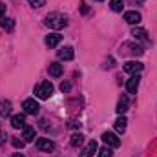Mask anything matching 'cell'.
Instances as JSON below:
<instances>
[{
    "instance_id": "1",
    "label": "cell",
    "mask_w": 157,
    "mask_h": 157,
    "mask_svg": "<svg viewBox=\"0 0 157 157\" xmlns=\"http://www.w3.org/2000/svg\"><path fill=\"white\" fill-rule=\"evenodd\" d=\"M44 24H46L49 29H62V28L68 26V18H66V15H62V13H49V15L46 17V20H44Z\"/></svg>"
},
{
    "instance_id": "2",
    "label": "cell",
    "mask_w": 157,
    "mask_h": 157,
    "mask_svg": "<svg viewBox=\"0 0 157 157\" xmlns=\"http://www.w3.org/2000/svg\"><path fill=\"white\" fill-rule=\"evenodd\" d=\"M35 95L42 99V101H46V99H49L51 95H53V84L49 82V80H44V82H40L35 86Z\"/></svg>"
},
{
    "instance_id": "3",
    "label": "cell",
    "mask_w": 157,
    "mask_h": 157,
    "mask_svg": "<svg viewBox=\"0 0 157 157\" xmlns=\"http://www.w3.org/2000/svg\"><path fill=\"white\" fill-rule=\"evenodd\" d=\"M22 108H24V112L26 113H29V115H37L40 110L39 102L35 101V99H26L24 102H22Z\"/></svg>"
},
{
    "instance_id": "4",
    "label": "cell",
    "mask_w": 157,
    "mask_h": 157,
    "mask_svg": "<svg viewBox=\"0 0 157 157\" xmlns=\"http://www.w3.org/2000/svg\"><path fill=\"white\" fill-rule=\"evenodd\" d=\"M102 141H104L106 146H110V148L121 146V139H119L115 133H112V132H104V133H102Z\"/></svg>"
},
{
    "instance_id": "5",
    "label": "cell",
    "mask_w": 157,
    "mask_h": 157,
    "mask_svg": "<svg viewBox=\"0 0 157 157\" xmlns=\"http://www.w3.org/2000/svg\"><path fill=\"white\" fill-rule=\"evenodd\" d=\"M121 51H122L124 55H141V53H143V49H141L137 44H133V42H124V44L121 46Z\"/></svg>"
},
{
    "instance_id": "6",
    "label": "cell",
    "mask_w": 157,
    "mask_h": 157,
    "mask_svg": "<svg viewBox=\"0 0 157 157\" xmlns=\"http://www.w3.org/2000/svg\"><path fill=\"white\" fill-rule=\"evenodd\" d=\"M35 146L39 148L40 152H53V150H55V143H53V141H49V139H46V137L37 139Z\"/></svg>"
},
{
    "instance_id": "7",
    "label": "cell",
    "mask_w": 157,
    "mask_h": 157,
    "mask_svg": "<svg viewBox=\"0 0 157 157\" xmlns=\"http://www.w3.org/2000/svg\"><path fill=\"white\" fill-rule=\"evenodd\" d=\"M143 64L141 62H137V60H130V62H126L124 64V71L126 73H132V75H137V73H141L143 71Z\"/></svg>"
},
{
    "instance_id": "8",
    "label": "cell",
    "mask_w": 157,
    "mask_h": 157,
    "mask_svg": "<svg viewBox=\"0 0 157 157\" xmlns=\"http://www.w3.org/2000/svg\"><path fill=\"white\" fill-rule=\"evenodd\" d=\"M139 82H141L139 75H133L132 78H128V82H126V90H128V93L135 95V93H137V88H139Z\"/></svg>"
},
{
    "instance_id": "9",
    "label": "cell",
    "mask_w": 157,
    "mask_h": 157,
    "mask_svg": "<svg viewBox=\"0 0 157 157\" xmlns=\"http://www.w3.org/2000/svg\"><path fill=\"white\" fill-rule=\"evenodd\" d=\"M57 55H59V59H62V60H71V59L75 57V53H73V48H71V46H64V48H60Z\"/></svg>"
},
{
    "instance_id": "10",
    "label": "cell",
    "mask_w": 157,
    "mask_h": 157,
    "mask_svg": "<svg viewBox=\"0 0 157 157\" xmlns=\"http://www.w3.org/2000/svg\"><path fill=\"white\" fill-rule=\"evenodd\" d=\"M97 148H99L97 143H95V141H90V143L86 144V148L78 154V157H93V154L97 152Z\"/></svg>"
},
{
    "instance_id": "11",
    "label": "cell",
    "mask_w": 157,
    "mask_h": 157,
    "mask_svg": "<svg viewBox=\"0 0 157 157\" xmlns=\"http://www.w3.org/2000/svg\"><path fill=\"white\" fill-rule=\"evenodd\" d=\"M124 20L128 24H139L141 22V13H137V11H126L124 13Z\"/></svg>"
},
{
    "instance_id": "12",
    "label": "cell",
    "mask_w": 157,
    "mask_h": 157,
    "mask_svg": "<svg viewBox=\"0 0 157 157\" xmlns=\"http://www.w3.org/2000/svg\"><path fill=\"white\" fill-rule=\"evenodd\" d=\"M132 35H133V39H135V40L150 42V39H148V33H146L143 28H133V29H132Z\"/></svg>"
},
{
    "instance_id": "13",
    "label": "cell",
    "mask_w": 157,
    "mask_h": 157,
    "mask_svg": "<svg viewBox=\"0 0 157 157\" xmlns=\"http://www.w3.org/2000/svg\"><path fill=\"white\" fill-rule=\"evenodd\" d=\"M11 126L17 128V130H18V128H24V126H26V117H24L22 113L13 115V117H11Z\"/></svg>"
},
{
    "instance_id": "14",
    "label": "cell",
    "mask_w": 157,
    "mask_h": 157,
    "mask_svg": "<svg viewBox=\"0 0 157 157\" xmlns=\"http://www.w3.org/2000/svg\"><path fill=\"white\" fill-rule=\"evenodd\" d=\"M62 40V35H59V33H49L48 37H46V46H49V48H55L59 42Z\"/></svg>"
},
{
    "instance_id": "15",
    "label": "cell",
    "mask_w": 157,
    "mask_h": 157,
    "mask_svg": "<svg viewBox=\"0 0 157 157\" xmlns=\"http://www.w3.org/2000/svg\"><path fill=\"white\" fill-rule=\"evenodd\" d=\"M128 106H130V102H128V97L124 95V97H121V99H119L117 108H115V110H117V113L122 115V113H126V112H128Z\"/></svg>"
},
{
    "instance_id": "16",
    "label": "cell",
    "mask_w": 157,
    "mask_h": 157,
    "mask_svg": "<svg viewBox=\"0 0 157 157\" xmlns=\"http://www.w3.org/2000/svg\"><path fill=\"white\" fill-rule=\"evenodd\" d=\"M62 64H59V62H53V64H49V75L51 77H60L62 75Z\"/></svg>"
},
{
    "instance_id": "17",
    "label": "cell",
    "mask_w": 157,
    "mask_h": 157,
    "mask_svg": "<svg viewBox=\"0 0 157 157\" xmlns=\"http://www.w3.org/2000/svg\"><path fill=\"white\" fill-rule=\"evenodd\" d=\"M11 102L9 101H0V115L2 117H7V115H11Z\"/></svg>"
},
{
    "instance_id": "18",
    "label": "cell",
    "mask_w": 157,
    "mask_h": 157,
    "mask_svg": "<svg viewBox=\"0 0 157 157\" xmlns=\"http://www.w3.org/2000/svg\"><path fill=\"white\" fill-rule=\"evenodd\" d=\"M24 141L26 143H31L33 139H35V128H31V126H24Z\"/></svg>"
},
{
    "instance_id": "19",
    "label": "cell",
    "mask_w": 157,
    "mask_h": 157,
    "mask_svg": "<svg viewBox=\"0 0 157 157\" xmlns=\"http://www.w3.org/2000/svg\"><path fill=\"white\" fill-rule=\"evenodd\" d=\"M126 124H128V121H126V117H119L117 121H115V130H117L119 133H124L126 132Z\"/></svg>"
},
{
    "instance_id": "20",
    "label": "cell",
    "mask_w": 157,
    "mask_h": 157,
    "mask_svg": "<svg viewBox=\"0 0 157 157\" xmlns=\"http://www.w3.org/2000/svg\"><path fill=\"white\" fill-rule=\"evenodd\" d=\"M0 26H2L6 31H13V29H15V20H13V18H2V20H0Z\"/></svg>"
},
{
    "instance_id": "21",
    "label": "cell",
    "mask_w": 157,
    "mask_h": 157,
    "mask_svg": "<svg viewBox=\"0 0 157 157\" xmlns=\"http://www.w3.org/2000/svg\"><path fill=\"white\" fill-rule=\"evenodd\" d=\"M70 143H71V146H75V148H77V146H80V144L84 143V135H82V133H73Z\"/></svg>"
},
{
    "instance_id": "22",
    "label": "cell",
    "mask_w": 157,
    "mask_h": 157,
    "mask_svg": "<svg viewBox=\"0 0 157 157\" xmlns=\"http://www.w3.org/2000/svg\"><path fill=\"white\" fill-rule=\"evenodd\" d=\"M122 6H124V4H122V0H112V2H110V7H112V11H122Z\"/></svg>"
},
{
    "instance_id": "23",
    "label": "cell",
    "mask_w": 157,
    "mask_h": 157,
    "mask_svg": "<svg viewBox=\"0 0 157 157\" xmlns=\"http://www.w3.org/2000/svg\"><path fill=\"white\" fill-rule=\"evenodd\" d=\"M99 157H113L112 148H110V146H104V148H101V150H99Z\"/></svg>"
},
{
    "instance_id": "24",
    "label": "cell",
    "mask_w": 157,
    "mask_h": 157,
    "mask_svg": "<svg viewBox=\"0 0 157 157\" xmlns=\"http://www.w3.org/2000/svg\"><path fill=\"white\" fill-rule=\"evenodd\" d=\"M11 143H13L15 148H24V144H26V141H24V139H18V137H13Z\"/></svg>"
},
{
    "instance_id": "25",
    "label": "cell",
    "mask_w": 157,
    "mask_h": 157,
    "mask_svg": "<svg viewBox=\"0 0 157 157\" xmlns=\"http://www.w3.org/2000/svg\"><path fill=\"white\" fill-rule=\"evenodd\" d=\"M28 2H29L33 7H42V6L46 4V0H28Z\"/></svg>"
},
{
    "instance_id": "26",
    "label": "cell",
    "mask_w": 157,
    "mask_h": 157,
    "mask_svg": "<svg viewBox=\"0 0 157 157\" xmlns=\"http://www.w3.org/2000/svg\"><path fill=\"white\" fill-rule=\"evenodd\" d=\"M71 90V84L70 82H62L60 84V91H70Z\"/></svg>"
},
{
    "instance_id": "27",
    "label": "cell",
    "mask_w": 157,
    "mask_h": 157,
    "mask_svg": "<svg viewBox=\"0 0 157 157\" xmlns=\"http://www.w3.org/2000/svg\"><path fill=\"white\" fill-rule=\"evenodd\" d=\"M4 13H6V4H2V2H0V18L4 17Z\"/></svg>"
},
{
    "instance_id": "28",
    "label": "cell",
    "mask_w": 157,
    "mask_h": 157,
    "mask_svg": "<svg viewBox=\"0 0 157 157\" xmlns=\"http://www.w3.org/2000/svg\"><path fill=\"white\" fill-rule=\"evenodd\" d=\"M113 62H115L113 59H108V62H106V68H113V66H115Z\"/></svg>"
},
{
    "instance_id": "29",
    "label": "cell",
    "mask_w": 157,
    "mask_h": 157,
    "mask_svg": "<svg viewBox=\"0 0 157 157\" xmlns=\"http://www.w3.org/2000/svg\"><path fill=\"white\" fill-rule=\"evenodd\" d=\"M4 137H6V135H4V133H0V144L4 143Z\"/></svg>"
},
{
    "instance_id": "30",
    "label": "cell",
    "mask_w": 157,
    "mask_h": 157,
    "mask_svg": "<svg viewBox=\"0 0 157 157\" xmlns=\"http://www.w3.org/2000/svg\"><path fill=\"white\" fill-rule=\"evenodd\" d=\"M13 157H26V155H22V154H15Z\"/></svg>"
},
{
    "instance_id": "31",
    "label": "cell",
    "mask_w": 157,
    "mask_h": 157,
    "mask_svg": "<svg viewBox=\"0 0 157 157\" xmlns=\"http://www.w3.org/2000/svg\"><path fill=\"white\" fill-rule=\"evenodd\" d=\"M143 2H144V0H137V4H143Z\"/></svg>"
},
{
    "instance_id": "32",
    "label": "cell",
    "mask_w": 157,
    "mask_h": 157,
    "mask_svg": "<svg viewBox=\"0 0 157 157\" xmlns=\"http://www.w3.org/2000/svg\"><path fill=\"white\" fill-rule=\"evenodd\" d=\"M95 2H102V0H95Z\"/></svg>"
}]
</instances>
